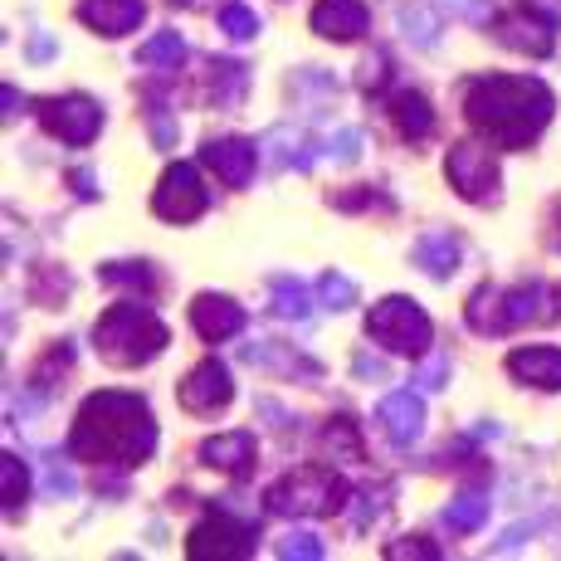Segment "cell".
Returning a JSON list of instances; mask_svg holds the SVG:
<instances>
[{
  "label": "cell",
  "mask_w": 561,
  "mask_h": 561,
  "mask_svg": "<svg viewBox=\"0 0 561 561\" xmlns=\"http://www.w3.org/2000/svg\"><path fill=\"white\" fill-rule=\"evenodd\" d=\"M73 186H79V196H99V191H93V176H89V171H73Z\"/></svg>",
  "instance_id": "37"
},
{
  "label": "cell",
  "mask_w": 561,
  "mask_h": 561,
  "mask_svg": "<svg viewBox=\"0 0 561 561\" xmlns=\"http://www.w3.org/2000/svg\"><path fill=\"white\" fill-rule=\"evenodd\" d=\"M469 328L479 332V337H503V332L523 328V322H537V318H552L547 312V288L542 284H517V288H493L483 284L479 294L469 298Z\"/></svg>",
  "instance_id": "4"
},
{
  "label": "cell",
  "mask_w": 561,
  "mask_h": 561,
  "mask_svg": "<svg viewBox=\"0 0 561 561\" xmlns=\"http://www.w3.org/2000/svg\"><path fill=\"white\" fill-rule=\"evenodd\" d=\"M328 455H347V459H362V445H357V425H352V420H332V430H328Z\"/></svg>",
  "instance_id": "31"
},
{
  "label": "cell",
  "mask_w": 561,
  "mask_h": 561,
  "mask_svg": "<svg viewBox=\"0 0 561 561\" xmlns=\"http://www.w3.org/2000/svg\"><path fill=\"white\" fill-rule=\"evenodd\" d=\"M274 312L278 318H308V288L298 278H274Z\"/></svg>",
  "instance_id": "27"
},
{
  "label": "cell",
  "mask_w": 561,
  "mask_h": 561,
  "mask_svg": "<svg viewBox=\"0 0 561 561\" xmlns=\"http://www.w3.org/2000/svg\"><path fill=\"white\" fill-rule=\"evenodd\" d=\"M191 322H196V332L205 342H225V337H234V332L244 328V308L234 304V298L201 294L196 304H191Z\"/></svg>",
  "instance_id": "17"
},
{
  "label": "cell",
  "mask_w": 561,
  "mask_h": 561,
  "mask_svg": "<svg viewBox=\"0 0 561 561\" xmlns=\"http://www.w3.org/2000/svg\"><path fill=\"white\" fill-rule=\"evenodd\" d=\"M186 552H191V561H244V557H254V527L234 523V517H225V513H210L196 533H191Z\"/></svg>",
  "instance_id": "11"
},
{
  "label": "cell",
  "mask_w": 561,
  "mask_h": 561,
  "mask_svg": "<svg viewBox=\"0 0 561 561\" xmlns=\"http://www.w3.org/2000/svg\"><path fill=\"white\" fill-rule=\"evenodd\" d=\"M157 449V420L152 405L133 391H99L89 396L73 420L69 455L89 463H113V469H137Z\"/></svg>",
  "instance_id": "1"
},
{
  "label": "cell",
  "mask_w": 561,
  "mask_h": 561,
  "mask_svg": "<svg viewBox=\"0 0 561 561\" xmlns=\"http://www.w3.org/2000/svg\"><path fill=\"white\" fill-rule=\"evenodd\" d=\"M201 463L215 473H230V479H244L254 469V435L234 430V435H215L201 445Z\"/></svg>",
  "instance_id": "18"
},
{
  "label": "cell",
  "mask_w": 561,
  "mask_h": 561,
  "mask_svg": "<svg viewBox=\"0 0 561 561\" xmlns=\"http://www.w3.org/2000/svg\"><path fill=\"white\" fill-rule=\"evenodd\" d=\"M210 73H215L210 83H215V99H220V103H240L244 89H250V69H244V64H234V59H215Z\"/></svg>",
  "instance_id": "23"
},
{
  "label": "cell",
  "mask_w": 561,
  "mask_h": 561,
  "mask_svg": "<svg viewBox=\"0 0 561 561\" xmlns=\"http://www.w3.org/2000/svg\"><path fill=\"white\" fill-rule=\"evenodd\" d=\"M205 205H210V196H205L196 167H186V161L167 167V176L157 181V196H152V210L161 215V220L191 225V220H201V215H205Z\"/></svg>",
  "instance_id": "10"
},
{
  "label": "cell",
  "mask_w": 561,
  "mask_h": 561,
  "mask_svg": "<svg viewBox=\"0 0 561 561\" xmlns=\"http://www.w3.org/2000/svg\"><path fill=\"white\" fill-rule=\"evenodd\" d=\"M366 337L381 342L396 357H425L435 328H430L425 308L410 304V298H381V304L366 312Z\"/></svg>",
  "instance_id": "6"
},
{
  "label": "cell",
  "mask_w": 561,
  "mask_h": 561,
  "mask_svg": "<svg viewBox=\"0 0 561 561\" xmlns=\"http://www.w3.org/2000/svg\"><path fill=\"white\" fill-rule=\"evenodd\" d=\"M274 552L284 561H322V557H328V547H322L318 533H288V537H278Z\"/></svg>",
  "instance_id": "28"
},
{
  "label": "cell",
  "mask_w": 561,
  "mask_h": 561,
  "mask_svg": "<svg viewBox=\"0 0 561 561\" xmlns=\"http://www.w3.org/2000/svg\"><path fill=\"white\" fill-rule=\"evenodd\" d=\"M201 161L225 181V186H250L259 152H254V142H244V137H210Z\"/></svg>",
  "instance_id": "14"
},
{
  "label": "cell",
  "mask_w": 561,
  "mask_h": 561,
  "mask_svg": "<svg viewBox=\"0 0 561 561\" xmlns=\"http://www.w3.org/2000/svg\"><path fill=\"white\" fill-rule=\"evenodd\" d=\"M415 264L425 268L430 278H449L459 268V240L455 234H445V230L425 234V240L415 244Z\"/></svg>",
  "instance_id": "21"
},
{
  "label": "cell",
  "mask_w": 561,
  "mask_h": 561,
  "mask_svg": "<svg viewBox=\"0 0 561 561\" xmlns=\"http://www.w3.org/2000/svg\"><path fill=\"white\" fill-rule=\"evenodd\" d=\"M439 381H445V362H430L410 386H420V391H439Z\"/></svg>",
  "instance_id": "35"
},
{
  "label": "cell",
  "mask_w": 561,
  "mask_h": 561,
  "mask_svg": "<svg viewBox=\"0 0 561 561\" xmlns=\"http://www.w3.org/2000/svg\"><path fill=\"white\" fill-rule=\"evenodd\" d=\"M483 517H489L483 493H459V499L445 508V527H455V533H473V527H483Z\"/></svg>",
  "instance_id": "24"
},
{
  "label": "cell",
  "mask_w": 561,
  "mask_h": 561,
  "mask_svg": "<svg viewBox=\"0 0 561 561\" xmlns=\"http://www.w3.org/2000/svg\"><path fill=\"white\" fill-rule=\"evenodd\" d=\"M445 176H449V186L459 191L469 205H489V201H499V161H493L483 147H473V142H459L455 152L445 157Z\"/></svg>",
  "instance_id": "9"
},
{
  "label": "cell",
  "mask_w": 561,
  "mask_h": 561,
  "mask_svg": "<svg viewBox=\"0 0 561 561\" xmlns=\"http://www.w3.org/2000/svg\"><path fill=\"white\" fill-rule=\"evenodd\" d=\"M493 35L503 39L508 49L517 54H533V59H547L557 49V35H561V15L552 5H513L508 15L493 20Z\"/></svg>",
  "instance_id": "7"
},
{
  "label": "cell",
  "mask_w": 561,
  "mask_h": 561,
  "mask_svg": "<svg viewBox=\"0 0 561 561\" xmlns=\"http://www.w3.org/2000/svg\"><path fill=\"white\" fill-rule=\"evenodd\" d=\"M347 508V483L332 469H298L268 489V513L278 517H332Z\"/></svg>",
  "instance_id": "5"
},
{
  "label": "cell",
  "mask_w": 561,
  "mask_h": 561,
  "mask_svg": "<svg viewBox=\"0 0 561 561\" xmlns=\"http://www.w3.org/2000/svg\"><path fill=\"white\" fill-rule=\"evenodd\" d=\"M386 557L391 561H405V557H420V561H439V547L425 542V537H401V542L386 547Z\"/></svg>",
  "instance_id": "32"
},
{
  "label": "cell",
  "mask_w": 561,
  "mask_h": 561,
  "mask_svg": "<svg viewBox=\"0 0 561 561\" xmlns=\"http://www.w3.org/2000/svg\"><path fill=\"white\" fill-rule=\"evenodd\" d=\"M508 371L537 391H561V347H517L508 357Z\"/></svg>",
  "instance_id": "19"
},
{
  "label": "cell",
  "mask_w": 561,
  "mask_h": 561,
  "mask_svg": "<svg viewBox=\"0 0 561 561\" xmlns=\"http://www.w3.org/2000/svg\"><path fill=\"white\" fill-rule=\"evenodd\" d=\"M181 59H186V39L176 35V30H161L142 45L137 54V64H157V69H181Z\"/></svg>",
  "instance_id": "22"
},
{
  "label": "cell",
  "mask_w": 561,
  "mask_h": 561,
  "mask_svg": "<svg viewBox=\"0 0 561 561\" xmlns=\"http://www.w3.org/2000/svg\"><path fill=\"white\" fill-rule=\"evenodd\" d=\"M381 425H386V439H391L396 449H410L420 439V430H425V405H420L415 391H396L381 401Z\"/></svg>",
  "instance_id": "16"
},
{
  "label": "cell",
  "mask_w": 561,
  "mask_h": 561,
  "mask_svg": "<svg viewBox=\"0 0 561 561\" xmlns=\"http://www.w3.org/2000/svg\"><path fill=\"white\" fill-rule=\"evenodd\" d=\"M99 278H103L107 288H147V294L157 288L152 264H103V268H99Z\"/></svg>",
  "instance_id": "26"
},
{
  "label": "cell",
  "mask_w": 561,
  "mask_h": 561,
  "mask_svg": "<svg viewBox=\"0 0 561 561\" xmlns=\"http://www.w3.org/2000/svg\"><path fill=\"white\" fill-rule=\"evenodd\" d=\"M357 147H362V133H342V137H332V157H337V161H357V157H362Z\"/></svg>",
  "instance_id": "34"
},
{
  "label": "cell",
  "mask_w": 561,
  "mask_h": 561,
  "mask_svg": "<svg viewBox=\"0 0 561 561\" xmlns=\"http://www.w3.org/2000/svg\"><path fill=\"white\" fill-rule=\"evenodd\" d=\"M557 308H561V294H557Z\"/></svg>",
  "instance_id": "41"
},
{
  "label": "cell",
  "mask_w": 561,
  "mask_h": 561,
  "mask_svg": "<svg viewBox=\"0 0 561 561\" xmlns=\"http://www.w3.org/2000/svg\"><path fill=\"white\" fill-rule=\"evenodd\" d=\"M93 342H99V357L107 366H142L152 362L161 347H167V322L157 318L152 308L142 304H117L107 308L93 328Z\"/></svg>",
  "instance_id": "3"
},
{
  "label": "cell",
  "mask_w": 561,
  "mask_h": 561,
  "mask_svg": "<svg viewBox=\"0 0 561 561\" xmlns=\"http://www.w3.org/2000/svg\"><path fill=\"white\" fill-rule=\"evenodd\" d=\"M308 25H312V35L337 39V45H352V39L366 35V25H371V10H366L362 0H318Z\"/></svg>",
  "instance_id": "12"
},
{
  "label": "cell",
  "mask_w": 561,
  "mask_h": 561,
  "mask_svg": "<svg viewBox=\"0 0 561 561\" xmlns=\"http://www.w3.org/2000/svg\"><path fill=\"white\" fill-rule=\"evenodd\" d=\"M318 298H322V308L342 312V308H352V304H357V284H352V278H342V274H322Z\"/></svg>",
  "instance_id": "29"
},
{
  "label": "cell",
  "mask_w": 561,
  "mask_h": 561,
  "mask_svg": "<svg viewBox=\"0 0 561 561\" xmlns=\"http://www.w3.org/2000/svg\"><path fill=\"white\" fill-rule=\"evenodd\" d=\"M0 103H5V123H10V117H20V93L10 89V83L0 89Z\"/></svg>",
  "instance_id": "36"
},
{
  "label": "cell",
  "mask_w": 561,
  "mask_h": 561,
  "mask_svg": "<svg viewBox=\"0 0 561 561\" xmlns=\"http://www.w3.org/2000/svg\"><path fill=\"white\" fill-rule=\"evenodd\" d=\"M557 250H561V234H557Z\"/></svg>",
  "instance_id": "40"
},
{
  "label": "cell",
  "mask_w": 561,
  "mask_h": 561,
  "mask_svg": "<svg viewBox=\"0 0 561 561\" xmlns=\"http://www.w3.org/2000/svg\"><path fill=\"white\" fill-rule=\"evenodd\" d=\"M552 89L542 79H513V73H493V79H473L463 89V117L479 127L483 137L517 152L527 147L547 123H552Z\"/></svg>",
  "instance_id": "2"
},
{
  "label": "cell",
  "mask_w": 561,
  "mask_h": 561,
  "mask_svg": "<svg viewBox=\"0 0 561 561\" xmlns=\"http://www.w3.org/2000/svg\"><path fill=\"white\" fill-rule=\"evenodd\" d=\"M391 123H396V133H401L405 142H425V137L435 133V113H430V99H425V93H415V89L396 93V99H391Z\"/></svg>",
  "instance_id": "20"
},
{
  "label": "cell",
  "mask_w": 561,
  "mask_h": 561,
  "mask_svg": "<svg viewBox=\"0 0 561 561\" xmlns=\"http://www.w3.org/2000/svg\"><path fill=\"white\" fill-rule=\"evenodd\" d=\"M230 396H234V386L220 362H201L196 371L181 381V405H186L191 415H210V410L230 405Z\"/></svg>",
  "instance_id": "13"
},
{
  "label": "cell",
  "mask_w": 561,
  "mask_h": 561,
  "mask_svg": "<svg viewBox=\"0 0 561 561\" xmlns=\"http://www.w3.org/2000/svg\"><path fill=\"white\" fill-rule=\"evenodd\" d=\"M0 483H5V513L15 517L30 493V473H25V463H20V455H10V449L0 455Z\"/></svg>",
  "instance_id": "25"
},
{
  "label": "cell",
  "mask_w": 561,
  "mask_h": 561,
  "mask_svg": "<svg viewBox=\"0 0 561 561\" xmlns=\"http://www.w3.org/2000/svg\"><path fill=\"white\" fill-rule=\"evenodd\" d=\"M220 30L230 39H254L259 35V15H254L250 5H240V0H234V5L220 10Z\"/></svg>",
  "instance_id": "30"
},
{
  "label": "cell",
  "mask_w": 561,
  "mask_h": 561,
  "mask_svg": "<svg viewBox=\"0 0 561 561\" xmlns=\"http://www.w3.org/2000/svg\"><path fill=\"white\" fill-rule=\"evenodd\" d=\"M171 5H191V0H171Z\"/></svg>",
  "instance_id": "39"
},
{
  "label": "cell",
  "mask_w": 561,
  "mask_h": 561,
  "mask_svg": "<svg viewBox=\"0 0 561 561\" xmlns=\"http://www.w3.org/2000/svg\"><path fill=\"white\" fill-rule=\"evenodd\" d=\"M357 83H362V93L381 89V83H386V54H366V59H362V73H357Z\"/></svg>",
  "instance_id": "33"
},
{
  "label": "cell",
  "mask_w": 561,
  "mask_h": 561,
  "mask_svg": "<svg viewBox=\"0 0 561 561\" xmlns=\"http://www.w3.org/2000/svg\"><path fill=\"white\" fill-rule=\"evenodd\" d=\"M39 123H45L49 137L69 147H89L103 127V107L89 99V93H64V99H45L39 103Z\"/></svg>",
  "instance_id": "8"
},
{
  "label": "cell",
  "mask_w": 561,
  "mask_h": 561,
  "mask_svg": "<svg viewBox=\"0 0 561 561\" xmlns=\"http://www.w3.org/2000/svg\"><path fill=\"white\" fill-rule=\"evenodd\" d=\"M79 20L89 30H99L103 39H117L127 30H137L147 20V0H83Z\"/></svg>",
  "instance_id": "15"
},
{
  "label": "cell",
  "mask_w": 561,
  "mask_h": 561,
  "mask_svg": "<svg viewBox=\"0 0 561 561\" xmlns=\"http://www.w3.org/2000/svg\"><path fill=\"white\" fill-rule=\"evenodd\" d=\"M49 54H54V39L49 35H39L35 45H30V59H49Z\"/></svg>",
  "instance_id": "38"
}]
</instances>
